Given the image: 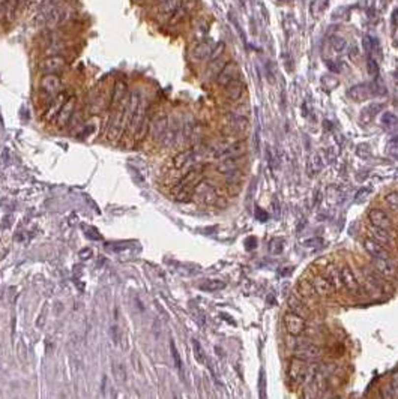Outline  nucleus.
Here are the masks:
<instances>
[{"label":"nucleus","instance_id":"obj_40","mask_svg":"<svg viewBox=\"0 0 398 399\" xmlns=\"http://www.w3.org/2000/svg\"><path fill=\"white\" fill-rule=\"evenodd\" d=\"M323 243H325V240L320 239V237H312V239H308V240H304L302 242V245L304 246H308V248H319Z\"/></svg>","mask_w":398,"mask_h":399},{"label":"nucleus","instance_id":"obj_23","mask_svg":"<svg viewBox=\"0 0 398 399\" xmlns=\"http://www.w3.org/2000/svg\"><path fill=\"white\" fill-rule=\"evenodd\" d=\"M298 291H299L301 297L304 299V302H305V300L312 302V300H316V299H317V294H316L314 288H312L311 282H308V281H305V279H301V281H299V284H298Z\"/></svg>","mask_w":398,"mask_h":399},{"label":"nucleus","instance_id":"obj_3","mask_svg":"<svg viewBox=\"0 0 398 399\" xmlns=\"http://www.w3.org/2000/svg\"><path fill=\"white\" fill-rule=\"evenodd\" d=\"M308 375V366H306V360L293 356L289 362L287 366V377L290 380L292 384H301L304 383V380Z\"/></svg>","mask_w":398,"mask_h":399},{"label":"nucleus","instance_id":"obj_35","mask_svg":"<svg viewBox=\"0 0 398 399\" xmlns=\"http://www.w3.org/2000/svg\"><path fill=\"white\" fill-rule=\"evenodd\" d=\"M224 50H225V44H224V42H218V44L215 45V48L211 51V56H209L211 62L219 59V57L222 56V53H224Z\"/></svg>","mask_w":398,"mask_h":399},{"label":"nucleus","instance_id":"obj_1","mask_svg":"<svg viewBox=\"0 0 398 399\" xmlns=\"http://www.w3.org/2000/svg\"><path fill=\"white\" fill-rule=\"evenodd\" d=\"M62 78L59 77V74H44L41 81H39V101L41 102H48L58 95L59 92H62Z\"/></svg>","mask_w":398,"mask_h":399},{"label":"nucleus","instance_id":"obj_13","mask_svg":"<svg viewBox=\"0 0 398 399\" xmlns=\"http://www.w3.org/2000/svg\"><path fill=\"white\" fill-rule=\"evenodd\" d=\"M238 74H239L238 65L235 62H227L216 75V84L221 86V87H225L232 80L238 78Z\"/></svg>","mask_w":398,"mask_h":399},{"label":"nucleus","instance_id":"obj_4","mask_svg":"<svg viewBox=\"0 0 398 399\" xmlns=\"http://www.w3.org/2000/svg\"><path fill=\"white\" fill-rule=\"evenodd\" d=\"M282 324H284V329L286 332L292 336H299L302 335L305 330H306V323H305V318H302L298 314H293V312H287L286 315L282 318Z\"/></svg>","mask_w":398,"mask_h":399},{"label":"nucleus","instance_id":"obj_2","mask_svg":"<svg viewBox=\"0 0 398 399\" xmlns=\"http://www.w3.org/2000/svg\"><path fill=\"white\" fill-rule=\"evenodd\" d=\"M68 68V60L62 54H51L47 56L38 63L39 72L44 74H62Z\"/></svg>","mask_w":398,"mask_h":399},{"label":"nucleus","instance_id":"obj_12","mask_svg":"<svg viewBox=\"0 0 398 399\" xmlns=\"http://www.w3.org/2000/svg\"><path fill=\"white\" fill-rule=\"evenodd\" d=\"M245 152H246V141L245 140H239V141L233 142V144L221 149L219 152H215L214 156L215 158H219V159H229V158L244 156Z\"/></svg>","mask_w":398,"mask_h":399},{"label":"nucleus","instance_id":"obj_6","mask_svg":"<svg viewBox=\"0 0 398 399\" xmlns=\"http://www.w3.org/2000/svg\"><path fill=\"white\" fill-rule=\"evenodd\" d=\"M194 195L200 197L206 204H215L218 201V192L209 180H200L194 189Z\"/></svg>","mask_w":398,"mask_h":399},{"label":"nucleus","instance_id":"obj_43","mask_svg":"<svg viewBox=\"0 0 398 399\" xmlns=\"http://www.w3.org/2000/svg\"><path fill=\"white\" fill-rule=\"evenodd\" d=\"M369 192H371V189H369V188H362V189H359V192L356 194V200H358V201H362V200H365V198L369 195Z\"/></svg>","mask_w":398,"mask_h":399},{"label":"nucleus","instance_id":"obj_47","mask_svg":"<svg viewBox=\"0 0 398 399\" xmlns=\"http://www.w3.org/2000/svg\"><path fill=\"white\" fill-rule=\"evenodd\" d=\"M162 2H165V0H156V3L159 5V3H162Z\"/></svg>","mask_w":398,"mask_h":399},{"label":"nucleus","instance_id":"obj_41","mask_svg":"<svg viewBox=\"0 0 398 399\" xmlns=\"http://www.w3.org/2000/svg\"><path fill=\"white\" fill-rule=\"evenodd\" d=\"M259 389H260V396L265 398V390H266V380H265V370H260V380H259Z\"/></svg>","mask_w":398,"mask_h":399},{"label":"nucleus","instance_id":"obj_29","mask_svg":"<svg viewBox=\"0 0 398 399\" xmlns=\"http://www.w3.org/2000/svg\"><path fill=\"white\" fill-rule=\"evenodd\" d=\"M244 159V156H239V158H229V159H222L218 165V171L221 173H227V171H232V170H236L239 168L241 165V161Z\"/></svg>","mask_w":398,"mask_h":399},{"label":"nucleus","instance_id":"obj_37","mask_svg":"<svg viewBox=\"0 0 398 399\" xmlns=\"http://www.w3.org/2000/svg\"><path fill=\"white\" fill-rule=\"evenodd\" d=\"M367 71L369 75H377L379 74V65L377 62L373 59V57H368L367 59Z\"/></svg>","mask_w":398,"mask_h":399},{"label":"nucleus","instance_id":"obj_26","mask_svg":"<svg viewBox=\"0 0 398 399\" xmlns=\"http://www.w3.org/2000/svg\"><path fill=\"white\" fill-rule=\"evenodd\" d=\"M382 110V105L380 104H373V105H368V107H365L362 111H361V117H359V122L361 123H364V125H367V123H369L371 122L373 119H374V116L376 114L379 113Z\"/></svg>","mask_w":398,"mask_h":399},{"label":"nucleus","instance_id":"obj_39","mask_svg":"<svg viewBox=\"0 0 398 399\" xmlns=\"http://www.w3.org/2000/svg\"><path fill=\"white\" fill-rule=\"evenodd\" d=\"M170 350H172V356H173V360H175L176 368L181 370V369H182V362H181V356H179V353H178V350H176V345H175V342H173V341L170 342Z\"/></svg>","mask_w":398,"mask_h":399},{"label":"nucleus","instance_id":"obj_7","mask_svg":"<svg viewBox=\"0 0 398 399\" xmlns=\"http://www.w3.org/2000/svg\"><path fill=\"white\" fill-rule=\"evenodd\" d=\"M311 285H312V288H314L317 297H332L335 294V290H334L332 284L326 275L316 273L311 279Z\"/></svg>","mask_w":398,"mask_h":399},{"label":"nucleus","instance_id":"obj_27","mask_svg":"<svg viewBox=\"0 0 398 399\" xmlns=\"http://www.w3.org/2000/svg\"><path fill=\"white\" fill-rule=\"evenodd\" d=\"M194 153H195L194 149H188V150H184V152L178 153V155L175 156V159H173V167H175L176 170L184 168L188 162H191Z\"/></svg>","mask_w":398,"mask_h":399},{"label":"nucleus","instance_id":"obj_46","mask_svg":"<svg viewBox=\"0 0 398 399\" xmlns=\"http://www.w3.org/2000/svg\"><path fill=\"white\" fill-rule=\"evenodd\" d=\"M245 245H246V249H248V251H251V249L255 246V245H257V240H255L254 237H249V239H246Z\"/></svg>","mask_w":398,"mask_h":399},{"label":"nucleus","instance_id":"obj_33","mask_svg":"<svg viewBox=\"0 0 398 399\" xmlns=\"http://www.w3.org/2000/svg\"><path fill=\"white\" fill-rule=\"evenodd\" d=\"M192 350H194V356H195V360L198 363H205L206 362V357H205V351H203V347L200 345V342L197 339H192Z\"/></svg>","mask_w":398,"mask_h":399},{"label":"nucleus","instance_id":"obj_30","mask_svg":"<svg viewBox=\"0 0 398 399\" xmlns=\"http://www.w3.org/2000/svg\"><path fill=\"white\" fill-rule=\"evenodd\" d=\"M225 288V282L222 281H218V279H211V281H205L202 285H200V290L203 291H219Z\"/></svg>","mask_w":398,"mask_h":399},{"label":"nucleus","instance_id":"obj_16","mask_svg":"<svg viewBox=\"0 0 398 399\" xmlns=\"http://www.w3.org/2000/svg\"><path fill=\"white\" fill-rule=\"evenodd\" d=\"M295 356L304 359V360H316L322 356V350L314 345V344H309V342H305V344H301L296 350H295Z\"/></svg>","mask_w":398,"mask_h":399},{"label":"nucleus","instance_id":"obj_36","mask_svg":"<svg viewBox=\"0 0 398 399\" xmlns=\"http://www.w3.org/2000/svg\"><path fill=\"white\" fill-rule=\"evenodd\" d=\"M186 15V8H184V6H181L176 12H173L172 14V17H170V24H176V23H179L184 17Z\"/></svg>","mask_w":398,"mask_h":399},{"label":"nucleus","instance_id":"obj_10","mask_svg":"<svg viewBox=\"0 0 398 399\" xmlns=\"http://www.w3.org/2000/svg\"><path fill=\"white\" fill-rule=\"evenodd\" d=\"M75 107H77V98L72 95V96H69V98L66 99V102H65L63 107L61 108V111H59V114H58V117H56L54 123L58 125L59 128L65 126L66 123H69L71 119H72V116L75 114Z\"/></svg>","mask_w":398,"mask_h":399},{"label":"nucleus","instance_id":"obj_9","mask_svg":"<svg viewBox=\"0 0 398 399\" xmlns=\"http://www.w3.org/2000/svg\"><path fill=\"white\" fill-rule=\"evenodd\" d=\"M362 246L364 249L367 251V254L371 256V258H376V260H386V258H391V254L388 252V248L380 245L379 242L373 240V239H364L362 242Z\"/></svg>","mask_w":398,"mask_h":399},{"label":"nucleus","instance_id":"obj_44","mask_svg":"<svg viewBox=\"0 0 398 399\" xmlns=\"http://www.w3.org/2000/svg\"><path fill=\"white\" fill-rule=\"evenodd\" d=\"M391 387H392L394 398H395V396H398V372H395V375H394V378H392V384H391Z\"/></svg>","mask_w":398,"mask_h":399},{"label":"nucleus","instance_id":"obj_18","mask_svg":"<svg viewBox=\"0 0 398 399\" xmlns=\"http://www.w3.org/2000/svg\"><path fill=\"white\" fill-rule=\"evenodd\" d=\"M244 90H245V84H244L241 80H238V78L232 80V81L224 87V93H225L227 99H229V101H233V102H235V101H239V99L242 98Z\"/></svg>","mask_w":398,"mask_h":399},{"label":"nucleus","instance_id":"obj_17","mask_svg":"<svg viewBox=\"0 0 398 399\" xmlns=\"http://www.w3.org/2000/svg\"><path fill=\"white\" fill-rule=\"evenodd\" d=\"M364 273H365V278H367V281L369 282V285H371V287H374L376 290H379V291H385L386 288H388V279L385 278V276H382L374 267H371V269H364Z\"/></svg>","mask_w":398,"mask_h":399},{"label":"nucleus","instance_id":"obj_5","mask_svg":"<svg viewBox=\"0 0 398 399\" xmlns=\"http://www.w3.org/2000/svg\"><path fill=\"white\" fill-rule=\"evenodd\" d=\"M339 275H341V284H343V288L352 296H359L362 288H361V284L358 282L353 270L349 266H343L339 269Z\"/></svg>","mask_w":398,"mask_h":399},{"label":"nucleus","instance_id":"obj_21","mask_svg":"<svg viewBox=\"0 0 398 399\" xmlns=\"http://www.w3.org/2000/svg\"><path fill=\"white\" fill-rule=\"evenodd\" d=\"M369 96H371V89L368 84H356L349 89V98L355 102H364L369 99Z\"/></svg>","mask_w":398,"mask_h":399},{"label":"nucleus","instance_id":"obj_25","mask_svg":"<svg viewBox=\"0 0 398 399\" xmlns=\"http://www.w3.org/2000/svg\"><path fill=\"white\" fill-rule=\"evenodd\" d=\"M326 270H328V272H326L328 279L331 281V284H332V287H334L335 293H338L341 288H343V284H341V275H339V269H338L337 266H334V264H329Z\"/></svg>","mask_w":398,"mask_h":399},{"label":"nucleus","instance_id":"obj_15","mask_svg":"<svg viewBox=\"0 0 398 399\" xmlns=\"http://www.w3.org/2000/svg\"><path fill=\"white\" fill-rule=\"evenodd\" d=\"M368 237L373 239L376 242H379L380 245L386 246V245H394V239L389 234V230H383V228H379L373 224L368 225Z\"/></svg>","mask_w":398,"mask_h":399},{"label":"nucleus","instance_id":"obj_22","mask_svg":"<svg viewBox=\"0 0 398 399\" xmlns=\"http://www.w3.org/2000/svg\"><path fill=\"white\" fill-rule=\"evenodd\" d=\"M287 306H289L290 312L298 314V315H301V317L305 318V320L311 315V312H309L308 306L305 305V302L301 300V299H298V297H295V296H290V297L287 299Z\"/></svg>","mask_w":398,"mask_h":399},{"label":"nucleus","instance_id":"obj_28","mask_svg":"<svg viewBox=\"0 0 398 399\" xmlns=\"http://www.w3.org/2000/svg\"><path fill=\"white\" fill-rule=\"evenodd\" d=\"M211 51H212L211 45L208 42H202L192 48L191 54H192V59H195V60H205L206 57L211 56Z\"/></svg>","mask_w":398,"mask_h":399},{"label":"nucleus","instance_id":"obj_31","mask_svg":"<svg viewBox=\"0 0 398 399\" xmlns=\"http://www.w3.org/2000/svg\"><path fill=\"white\" fill-rule=\"evenodd\" d=\"M380 122H382V125H383L385 128H388V129H394V128L398 126V117L395 116L394 113H391V111H385V113L382 114Z\"/></svg>","mask_w":398,"mask_h":399},{"label":"nucleus","instance_id":"obj_32","mask_svg":"<svg viewBox=\"0 0 398 399\" xmlns=\"http://www.w3.org/2000/svg\"><path fill=\"white\" fill-rule=\"evenodd\" d=\"M383 201H385V204H386L394 213H398V192H397V191L388 192V194L383 197Z\"/></svg>","mask_w":398,"mask_h":399},{"label":"nucleus","instance_id":"obj_45","mask_svg":"<svg viewBox=\"0 0 398 399\" xmlns=\"http://www.w3.org/2000/svg\"><path fill=\"white\" fill-rule=\"evenodd\" d=\"M255 218H257L259 221H266L268 219V213L263 210V209H260V207H257V210H255Z\"/></svg>","mask_w":398,"mask_h":399},{"label":"nucleus","instance_id":"obj_42","mask_svg":"<svg viewBox=\"0 0 398 399\" xmlns=\"http://www.w3.org/2000/svg\"><path fill=\"white\" fill-rule=\"evenodd\" d=\"M362 45H364V50H365V53H371V50H373V39H371V36H365L364 38V41H362Z\"/></svg>","mask_w":398,"mask_h":399},{"label":"nucleus","instance_id":"obj_38","mask_svg":"<svg viewBox=\"0 0 398 399\" xmlns=\"http://www.w3.org/2000/svg\"><path fill=\"white\" fill-rule=\"evenodd\" d=\"M331 44H332V47H334L335 51H343L346 48V45H347L346 41L343 38H339V36H334L331 39Z\"/></svg>","mask_w":398,"mask_h":399},{"label":"nucleus","instance_id":"obj_11","mask_svg":"<svg viewBox=\"0 0 398 399\" xmlns=\"http://www.w3.org/2000/svg\"><path fill=\"white\" fill-rule=\"evenodd\" d=\"M368 221L369 224H373L379 228H383V230H392V227H394V221L392 218L382 209H369L368 212Z\"/></svg>","mask_w":398,"mask_h":399},{"label":"nucleus","instance_id":"obj_14","mask_svg":"<svg viewBox=\"0 0 398 399\" xmlns=\"http://www.w3.org/2000/svg\"><path fill=\"white\" fill-rule=\"evenodd\" d=\"M373 260V267L382 275L385 276L386 279H394L398 276V270L395 267V264L392 263V258H386V260H376V258H371Z\"/></svg>","mask_w":398,"mask_h":399},{"label":"nucleus","instance_id":"obj_8","mask_svg":"<svg viewBox=\"0 0 398 399\" xmlns=\"http://www.w3.org/2000/svg\"><path fill=\"white\" fill-rule=\"evenodd\" d=\"M68 98H69V96H68V92H65V90H62V92H59L58 95H56V96L50 101V104L47 105L44 120H45V122H54L56 117H58V114H59L61 108L63 107V104L66 102Z\"/></svg>","mask_w":398,"mask_h":399},{"label":"nucleus","instance_id":"obj_24","mask_svg":"<svg viewBox=\"0 0 398 399\" xmlns=\"http://www.w3.org/2000/svg\"><path fill=\"white\" fill-rule=\"evenodd\" d=\"M184 5V0H165L158 5V12L161 15H172Z\"/></svg>","mask_w":398,"mask_h":399},{"label":"nucleus","instance_id":"obj_34","mask_svg":"<svg viewBox=\"0 0 398 399\" xmlns=\"http://www.w3.org/2000/svg\"><path fill=\"white\" fill-rule=\"evenodd\" d=\"M386 153L394 156V158H398V135L391 138L386 142Z\"/></svg>","mask_w":398,"mask_h":399},{"label":"nucleus","instance_id":"obj_20","mask_svg":"<svg viewBox=\"0 0 398 399\" xmlns=\"http://www.w3.org/2000/svg\"><path fill=\"white\" fill-rule=\"evenodd\" d=\"M168 129V117L165 116V114H161V116H158L152 123H151V135L153 138V141H158L161 140L165 132Z\"/></svg>","mask_w":398,"mask_h":399},{"label":"nucleus","instance_id":"obj_19","mask_svg":"<svg viewBox=\"0 0 398 399\" xmlns=\"http://www.w3.org/2000/svg\"><path fill=\"white\" fill-rule=\"evenodd\" d=\"M126 92H128V86L123 80H118L115 83V87H113V92H111V99H110V108L115 110L126 96Z\"/></svg>","mask_w":398,"mask_h":399}]
</instances>
